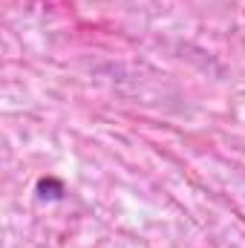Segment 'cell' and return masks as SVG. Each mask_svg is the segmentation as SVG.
I'll return each mask as SVG.
<instances>
[{"mask_svg": "<svg viewBox=\"0 0 245 248\" xmlns=\"http://www.w3.org/2000/svg\"><path fill=\"white\" fill-rule=\"evenodd\" d=\"M38 190H41V196H44L46 190H52V193H49V199H58V196H61V190H63V187L58 185L55 179H41V185H38Z\"/></svg>", "mask_w": 245, "mask_h": 248, "instance_id": "1", "label": "cell"}]
</instances>
